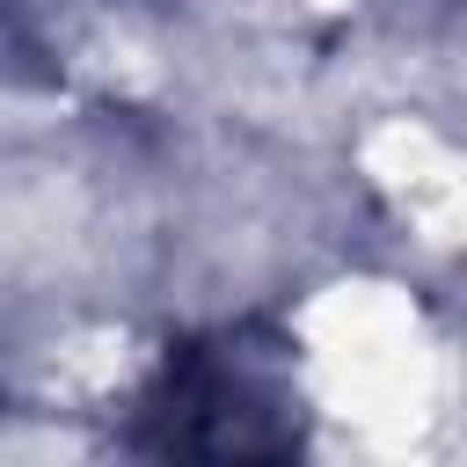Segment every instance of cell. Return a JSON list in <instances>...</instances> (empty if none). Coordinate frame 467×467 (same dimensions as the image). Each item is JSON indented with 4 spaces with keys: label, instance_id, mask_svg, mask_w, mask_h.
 <instances>
[{
    "label": "cell",
    "instance_id": "cell-1",
    "mask_svg": "<svg viewBox=\"0 0 467 467\" xmlns=\"http://www.w3.org/2000/svg\"><path fill=\"white\" fill-rule=\"evenodd\" d=\"M270 409H277V394L255 379V365L241 350H190L182 365H168V445L263 452V438L248 423Z\"/></svg>",
    "mask_w": 467,
    "mask_h": 467
}]
</instances>
